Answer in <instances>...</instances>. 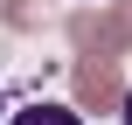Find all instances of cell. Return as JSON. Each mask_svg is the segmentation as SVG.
I'll return each mask as SVG.
<instances>
[{"label":"cell","instance_id":"1","mask_svg":"<svg viewBox=\"0 0 132 125\" xmlns=\"http://www.w3.org/2000/svg\"><path fill=\"white\" fill-rule=\"evenodd\" d=\"M70 42L90 56H118L132 49V0H118L111 14H70Z\"/></svg>","mask_w":132,"mask_h":125},{"label":"cell","instance_id":"2","mask_svg":"<svg viewBox=\"0 0 132 125\" xmlns=\"http://www.w3.org/2000/svg\"><path fill=\"white\" fill-rule=\"evenodd\" d=\"M125 97V84H118V56H90V49H77V104L84 111H111Z\"/></svg>","mask_w":132,"mask_h":125},{"label":"cell","instance_id":"3","mask_svg":"<svg viewBox=\"0 0 132 125\" xmlns=\"http://www.w3.org/2000/svg\"><path fill=\"white\" fill-rule=\"evenodd\" d=\"M7 125H84L77 111H63V104H35V111H14Z\"/></svg>","mask_w":132,"mask_h":125},{"label":"cell","instance_id":"4","mask_svg":"<svg viewBox=\"0 0 132 125\" xmlns=\"http://www.w3.org/2000/svg\"><path fill=\"white\" fill-rule=\"evenodd\" d=\"M42 21V0H7V28H35Z\"/></svg>","mask_w":132,"mask_h":125},{"label":"cell","instance_id":"5","mask_svg":"<svg viewBox=\"0 0 132 125\" xmlns=\"http://www.w3.org/2000/svg\"><path fill=\"white\" fill-rule=\"evenodd\" d=\"M118 111H125V125H132V90H125V97H118Z\"/></svg>","mask_w":132,"mask_h":125}]
</instances>
